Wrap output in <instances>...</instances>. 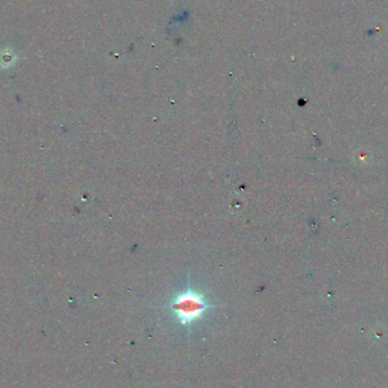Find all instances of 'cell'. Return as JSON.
<instances>
[{
	"instance_id": "cell-1",
	"label": "cell",
	"mask_w": 388,
	"mask_h": 388,
	"mask_svg": "<svg viewBox=\"0 0 388 388\" xmlns=\"http://www.w3.org/2000/svg\"><path fill=\"white\" fill-rule=\"evenodd\" d=\"M169 308L183 326H190L200 319L208 310L212 308V305L208 303L203 295L189 286L186 291L174 297Z\"/></svg>"
},
{
	"instance_id": "cell-2",
	"label": "cell",
	"mask_w": 388,
	"mask_h": 388,
	"mask_svg": "<svg viewBox=\"0 0 388 388\" xmlns=\"http://www.w3.org/2000/svg\"><path fill=\"white\" fill-rule=\"evenodd\" d=\"M15 60V54L14 52H11L10 50H5L3 52H1V55H0V61L1 63L0 64H6L9 66L10 64H13Z\"/></svg>"
}]
</instances>
